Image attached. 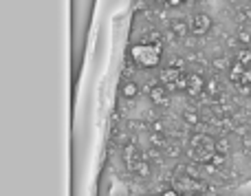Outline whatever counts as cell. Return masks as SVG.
<instances>
[{"instance_id": "13", "label": "cell", "mask_w": 251, "mask_h": 196, "mask_svg": "<svg viewBox=\"0 0 251 196\" xmlns=\"http://www.w3.org/2000/svg\"><path fill=\"white\" fill-rule=\"evenodd\" d=\"M124 154H126V166H128V168L132 166V163L139 159L137 154H134V146H132V144H130V146H126V152H124Z\"/></svg>"}, {"instance_id": "4", "label": "cell", "mask_w": 251, "mask_h": 196, "mask_svg": "<svg viewBox=\"0 0 251 196\" xmlns=\"http://www.w3.org/2000/svg\"><path fill=\"white\" fill-rule=\"evenodd\" d=\"M201 91H205V82L199 73H187V95L196 97Z\"/></svg>"}, {"instance_id": "9", "label": "cell", "mask_w": 251, "mask_h": 196, "mask_svg": "<svg viewBox=\"0 0 251 196\" xmlns=\"http://www.w3.org/2000/svg\"><path fill=\"white\" fill-rule=\"evenodd\" d=\"M172 31L176 33V38H185L190 33V22L183 20V18H176V20H172Z\"/></svg>"}, {"instance_id": "3", "label": "cell", "mask_w": 251, "mask_h": 196, "mask_svg": "<svg viewBox=\"0 0 251 196\" xmlns=\"http://www.w3.org/2000/svg\"><path fill=\"white\" fill-rule=\"evenodd\" d=\"M209 29H212V18L207 13H194L190 18V33L205 35V33H209Z\"/></svg>"}, {"instance_id": "6", "label": "cell", "mask_w": 251, "mask_h": 196, "mask_svg": "<svg viewBox=\"0 0 251 196\" xmlns=\"http://www.w3.org/2000/svg\"><path fill=\"white\" fill-rule=\"evenodd\" d=\"M181 77H183V73L176 69V66H168V69H163L159 75L161 84H176Z\"/></svg>"}, {"instance_id": "12", "label": "cell", "mask_w": 251, "mask_h": 196, "mask_svg": "<svg viewBox=\"0 0 251 196\" xmlns=\"http://www.w3.org/2000/svg\"><path fill=\"white\" fill-rule=\"evenodd\" d=\"M181 117H183V122H185L187 126H196V123H199V113H196V110H190V108L183 110Z\"/></svg>"}, {"instance_id": "17", "label": "cell", "mask_w": 251, "mask_h": 196, "mask_svg": "<svg viewBox=\"0 0 251 196\" xmlns=\"http://www.w3.org/2000/svg\"><path fill=\"white\" fill-rule=\"evenodd\" d=\"M243 146H245V150H251V135L243 137Z\"/></svg>"}, {"instance_id": "1", "label": "cell", "mask_w": 251, "mask_h": 196, "mask_svg": "<svg viewBox=\"0 0 251 196\" xmlns=\"http://www.w3.org/2000/svg\"><path fill=\"white\" fill-rule=\"evenodd\" d=\"M130 57L137 66L141 69H154L161 64V57H163V44L161 42H139L130 47Z\"/></svg>"}, {"instance_id": "21", "label": "cell", "mask_w": 251, "mask_h": 196, "mask_svg": "<svg viewBox=\"0 0 251 196\" xmlns=\"http://www.w3.org/2000/svg\"><path fill=\"white\" fill-rule=\"evenodd\" d=\"M181 2H183V0H170L168 4H172V7H176V4H181Z\"/></svg>"}, {"instance_id": "2", "label": "cell", "mask_w": 251, "mask_h": 196, "mask_svg": "<svg viewBox=\"0 0 251 196\" xmlns=\"http://www.w3.org/2000/svg\"><path fill=\"white\" fill-rule=\"evenodd\" d=\"M216 154V139H212L209 135H199L192 137L190 141V157L194 159L196 163H209Z\"/></svg>"}, {"instance_id": "22", "label": "cell", "mask_w": 251, "mask_h": 196, "mask_svg": "<svg viewBox=\"0 0 251 196\" xmlns=\"http://www.w3.org/2000/svg\"><path fill=\"white\" fill-rule=\"evenodd\" d=\"M154 2H156V4H168L170 0H154Z\"/></svg>"}, {"instance_id": "10", "label": "cell", "mask_w": 251, "mask_h": 196, "mask_svg": "<svg viewBox=\"0 0 251 196\" xmlns=\"http://www.w3.org/2000/svg\"><path fill=\"white\" fill-rule=\"evenodd\" d=\"M139 95V86L134 82H126L122 86V97L124 99H134Z\"/></svg>"}, {"instance_id": "23", "label": "cell", "mask_w": 251, "mask_h": 196, "mask_svg": "<svg viewBox=\"0 0 251 196\" xmlns=\"http://www.w3.org/2000/svg\"><path fill=\"white\" fill-rule=\"evenodd\" d=\"M249 88H251V86H249Z\"/></svg>"}, {"instance_id": "8", "label": "cell", "mask_w": 251, "mask_h": 196, "mask_svg": "<svg viewBox=\"0 0 251 196\" xmlns=\"http://www.w3.org/2000/svg\"><path fill=\"white\" fill-rule=\"evenodd\" d=\"M247 69H249V66L240 64V62H234V64H231V69H229V79H231V82H236V84H240V82H243L245 71H247Z\"/></svg>"}, {"instance_id": "5", "label": "cell", "mask_w": 251, "mask_h": 196, "mask_svg": "<svg viewBox=\"0 0 251 196\" xmlns=\"http://www.w3.org/2000/svg\"><path fill=\"white\" fill-rule=\"evenodd\" d=\"M150 99H152V104H156V106H170V95H168V91H165L163 84L152 88V91H150Z\"/></svg>"}, {"instance_id": "7", "label": "cell", "mask_w": 251, "mask_h": 196, "mask_svg": "<svg viewBox=\"0 0 251 196\" xmlns=\"http://www.w3.org/2000/svg\"><path fill=\"white\" fill-rule=\"evenodd\" d=\"M128 170H132L137 176H141V179H146V176H150V166H148V161H143L141 157L137 159V161L132 163V166L128 168Z\"/></svg>"}, {"instance_id": "18", "label": "cell", "mask_w": 251, "mask_h": 196, "mask_svg": "<svg viewBox=\"0 0 251 196\" xmlns=\"http://www.w3.org/2000/svg\"><path fill=\"white\" fill-rule=\"evenodd\" d=\"M243 84H247V86H251V69L245 71V77H243Z\"/></svg>"}, {"instance_id": "14", "label": "cell", "mask_w": 251, "mask_h": 196, "mask_svg": "<svg viewBox=\"0 0 251 196\" xmlns=\"http://www.w3.org/2000/svg\"><path fill=\"white\" fill-rule=\"evenodd\" d=\"M229 150H231V144H229L227 139H218V141H216V152H218V154H227Z\"/></svg>"}, {"instance_id": "20", "label": "cell", "mask_w": 251, "mask_h": 196, "mask_svg": "<svg viewBox=\"0 0 251 196\" xmlns=\"http://www.w3.org/2000/svg\"><path fill=\"white\" fill-rule=\"evenodd\" d=\"M161 196H181V194H178L176 190H165V192L161 194Z\"/></svg>"}, {"instance_id": "16", "label": "cell", "mask_w": 251, "mask_h": 196, "mask_svg": "<svg viewBox=\"0 0 251 196\" xmlns=\"http://www.w3.org/2000/svg\"><path fill=\"white\" fill-rule=\"evenodd\" d=\"M223 159H225V154H214V159H212V161H214V166H223Z\"/></svg>"}, {"instance_id": "11", "label": "cell", "mask_w": 251, "mask_h": 196, "mask_svg": "<svg viewBox=\"0 0 251 196\" xmlns=\"http://www.w3.org/2000/svg\"><path fill=\"white\" fill-rule=\"evenodd\" d=\"M236 62H240V64L249 66V64H251V49L240 47V49H238V53H236Z\"/></svg>"}, {"instance_id": "15", "label": "cell", "mask_w": 251, "mask_h": 196, "mask_svg": "<svg viewBox=\"0 0 251 196\" xmlns=\"http://www.w3.org/2000/svg\"><path fill=\"white\" fill-rule=\"evenodd\" d=\"M205 91H207L209 95H214V93L218 91V82H216V79H209V82L205 84Z\"/></svg>"}, {"instance_id": "19", "label": "cell", "mask_w": 251, "mask_h": 196, "mask_svg": "<svg viewBox=\"0 0 251 196\" xmlns=\"http://www.w3.org/2000/svg\"><path fill=\"white\" fill-rule=\"evenodd\" d=\"M240 42H243V44H249V42H251V35L243 31V33H240Z\"/></svg>"}]
</instances>
